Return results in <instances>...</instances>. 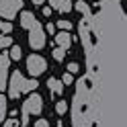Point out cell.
Returning <instances> with one entry per match:
<instances>
[{
    "label": "cell",
    "instance_id": "cell-6",
    "mask_svg": "<svg viewBox=\"0 0 127 127\" xmlns=\"http://www.w3.org/2000/svg\"><path fill=\"white\" fill-rule=\"evenodd\" d=\"M8 68H10V55L8 53H0V90H4L8 82H6V78H8Z\"/></svg>",
    "mask_w": 127,
    "mask_h": 127
},
{
    "label": "cell",
    "instance_id": "cell-11",
    "mask_svg": "<svg viewBox=\"0 0 127 127\" xmlns=\"http://www.w3.org/2000/svg\"><path fill=\"white\" fill-rule=\"evenodd\" d=\"M4 117H6V96L0 92V123L4 121Z\"/></svg>",
    "mask_w": 127,
    "mask_h": 127
},
{
    "label": "cell",
    "instance_id": "cell-1",
    "mask_svg": "<svg viewBox=\"0 0 127 127\" xmlns=\"http://www.w3.org/2000/svg\"><path fill=\"white\" fill-rule=\"evenodd\" d=\"M37 80H25V76L21 72H14L10 76V82H8V96L10 98H19V94L23 92H31L37 88Z\"/></svg>",
    "mask_w": 127,
    "mask_h": 127
},
{
    "label": "cell",
    "instance_id": "cell-7",
    "mask_svg": "<svg viewBox=\"0 0 127 127\" xmlns=\"http://www.w3.org/2000/svg\"><path fill=\"white\" fill-rule=\"evenodd\" d=\"M21 25L25 27V29H33L35 25H37V19H35V14L33 12H29V10H25V12H21Z\"/></svg>",
    "mask_w": 127,
    "mask_h": 127
},
{
    "label": "cell",
    "instance_id": "cell-12",
    "mask_svg": "<svg viewBox=\"0 0 127 127\" xmlns=\"http://www.w3.org/2000/svg\"><path fill=\"white\" fill-rule=\"evenodd\" d=\"M10 60H21V55H23V49H21V47L19 45H12L10 47Z\"/></svg>",
    "mask_w": 127,
    "mask_h": 127
},
{
    "label": "cell",
    "instance_id": "cell-5",
    "mask_svg": "<svg viewBox=\"0 0 127 127\" xmlns=\"http://www.w3.org/2000/svg\"><path fill=\"white\" fill-rule=\"evenodd\" d=\"M27 70L31 76H41L45 72V60L41 58V55H31V58L27 60Z\"/></svg>",
    "mask_w": 127,
    "mask_h": 127
},
{
    "label": "cell",
    "instance_id": "cell-14",
    "mask_svg": "<svg viewBox=\"0 0 127 127\" xmlns=\"http://www.w3.org/2000/svg\"><path fill=\"white\" fill-rule=\"evenodd\" d=\"M55 111H58V115H64V113L68 111V102H66V100H60L58 105H55Z\"/></svg>",
    "mask_w": 127,
    "mask_h": 127
},
{
    "label": "cell",
    "instance_id": "cell-22",
    "mask_svg": "<svg viewBox=\"0 0 127 127\" xmlns=\"http://www.w3.org/2000/svg\"><path fill=\"white\" fill-rule=\"evenodd\" d=\"M35 127H49V123L45 119H39V121H35Z\"/></svg>",
    "mask_w": 127,
    "mask_h": 127
},
{
    "label": "cell",
    "instance_id": "cell-16",
    "mask_svg": "<svg viewBox=\"0 0 127 127\" xmlns=\"http://www.w3.org/2000/svg\"><path fill=\"white\" fill-rule=\"evenodd\" d=\"M10 31H12V25H10V23H0V33L8 35Z\"/></svg>",
    "mask_w": 127,
    "mask_h": 127
},
{
    "label": "cell",
    "instance_id": "cell-24",
    "mask_svg": "<svg viewBox=\"0 0 127 127\" xmlns=\"http://www.w3.org/2000/svg\"><path fill=\"white\" fill-rule=\"evenodd\" d=\"M43 14H45V17H49V14H51V8H49V6H45V8H43Z\"/></svg>",
    "mask_w": 127,
    "mask_h": 127
},
{
    "label": "cell",
    "instance_id": "cell-8",
    "mask_svg": "<svg viewBox=\"0 0 127 127\" xmlns=\"http://www.w3.org/2000/svg\"><path fill=\"white\" fill-rule=\"evenodd\" d=\"M51 8H55L58 12H68L72 10V0H49Z\"/></svg>",
    "mask_w": 127,
    "mask_h": 127
},
{
    "label": "cell",
    "instance_id": "cell-19",
    "mask_svg": "<svg viewBox=\"0 0 127 127\" xmlns=\"http://www.w3.org/2000/svg\"><path fill=\"white\" fill-rule=\"evenodd\" d=\"M62 82H64V86H70V84L74 82V78H72V74H70V72H66V74H64V78H62Z\"/></svg>",
    "mask_w": 127,
    "mask_h": 127
},
{
    "label": "cell",
    "instance_id": "cell-23",
    "mask_svg": "<svg viewBox=\"0 0 127 127\" xmlns=\"http://www.w3.org/2000/svg\"><path fill=\"white\" fill-rule=\"evenodd\" d=\"M45 31H47V33H49V35H53V33H55V25H51V23H47Z\"/></svg>",
    "mask_w": 127,
    "mask_h": 127
},
{
    "label": "cell",
    "instance_id": "cell-9",
    "mask_svg": "<svg viewBox=\"0 0 127 127\" xmlns=\"http://www.w3.org/2000/svg\"><path fill=\"white\" fill-rule=\"evenodd\" d=\"M47 86H49V90L53 94H62L64 92V82L58 80V78H49V80H47Z\"/></svg>",
    "mask_w": 127,
    "mask_h": 127
},
{
    "label": "cell",
    "instance_id": "cell-17",
    "mask_svg": "<svg viewBox=\"0 0 127 127\" xmlns=\"http://www.w3.org/2000/svg\"><path fill=\"white\" fill-rule=\"evenodd\" d=\"M76 8L80 10V12H84V14H86V12H88V4H86L84 0H78V2H76Z\"/></svg>",
    "mask_w": 127,
    "mask_h": 127
},
{
    "label": "cell",
    "instance_id": "cell-13",
    "mask_svg": "<svg viewBox=\"0 0 127 127\" xmlns=\"http://www.w3.org/2000/svg\"><path fill=\"white\" fill-rule=\"evenodd\" d=\"M51 53H53V60H55V62H62L64 55H66V49H64V47H55Z\"/></svg>",
    "mask_w": 127,
    "mask_h": 127
},
{
    "label": "cell",
    "instance_id": "cell-15",
    "mask_svg": "<svg viewBox=\"0 0 127 127\" xmlns=\"http://www.w3.org/2000/svg\"><path fill=\"white\" fill-rule=\"evenodd\" d=\"M58 27H60L62 31H66V33H68V31L72 29V23H70V21H58Z\"/></svg>",
    "mask_w": 127,
    "mask_h": 127
},
{
    "label": "cell",
    "instance_id": "cell-25",
    "mask_svg": "<svg viewBox=\"0 0 127 127\" xmlns=\"http://www.w3.org/2000/svg\"><path fill=\"white\" fill-rule=\"evenodd\" d=\"M31 2H33V4H43L45 0H31Z\"/></svg>",
    "mask_w": 127,
    "mask_h": 127
},
{
    "label": "cell",
    "instance_id": "cell-3",
    "mask_svg": "<svg viewBox=\"0 0 127 127\" xmlns=\"http://www.w3.org/2000/svg\"><path fill=\"white\" fill-rule=\"evenodd\" d=\"M29 45L33 47V49H41L45 45V31H43V27L39 25V23L29 31Z\"/></svg>",
    "mask_w": 127,
    "mask_h": 127
},
{
    "label": "cell",
    "instance_id": "cell-20",
    "mask_svg": "<svg viewBox=\"0 0 127 127\" xmlns=\"http://www.w3.org/2000/svg\"><path fill=\"white\" fill-rule=\"evenodd\" d=\"M78 70H80V68H78V64H76V62H72V64H68V72H70V74H76Z\"/></svg>",
    "mask_w": 127,
    "mask_h": 127
},
{
    "label": "cell",
    "instance_id": "cell-10",
    "mask_svg": "<svg viewBox=\"0 0 127 127\" xmlns=\"http://www.w3.org/2000/svg\"><path fill=\"white\" fill-rule=\"evenodd\" d=\"M55 41H58V45L64 47V49H68V47L72 45V39H70V35L66 33V31H62V33L55 35Z\"/></svg>",
    "mask_w": 127,
    "mask_h": 127
},
{
    "label": "cell",
    "instance_id": "cell-4",
    "mask_svg": "<svg viewBox=\"0 0 127 127\" xmlns=\"http://www.w3.org/2000/svg\"><path fill=\"white\" fill-rule=\"evenodd\" d=\"M23 6V0H0V17L12 19L14 12Z\"/></svg>",
    "mask_w": 127,
    "mask_h": 127
},
{
    "label": "cell",
    "instance_id": "cell-18",
    "mask_svg": "<svg viewBox=\"0 0 127 127\" xmlns=\"http://www.w3.org/2000/svg\"><path fill=\"white\" fill-rule=\"evenodd\" d=\"M8 45H12V39H10V37H2V35H0V49H2V47H8Z\"/></svg>",
    "mask_w": 127,
    "mask_h": 127
},
{
    "label": "cell",
    "instance_id": "cell-21",
    "mask_svg": "<svg viewBox=\"0 0 127 127\" xmlns=\"http://www.w3.org/2000/svg\"><path fill=\"white\" fill-rule=\"evenodd\" d=\"M4 127H19V121H14V119H8V121H4Z\"/></svg>",
    "mask_w": 127,
    "mask_h": 127
},
{
    "label": "cell",
    "instance_id": "cell-2",
    "mask_svg": "<svg viewBox=\"0 0 127 127\" xmlns=\"http://www.w3.org/2000/svg\"><path fill=\"white\" fill-rule=\"evenodd\" d=\"M43 109V98L39 94H31V96L23 102V117H21V123L27 125L29 123V115H39Z\"/></svg>",
    "mask_w": 127,
    "mask_h": 127
}]
</instances>
